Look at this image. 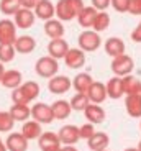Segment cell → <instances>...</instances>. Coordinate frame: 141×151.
Returning <instances> with one entry per match:
<instances>
[{"label":"cell","instance_id":"1","mask_svg":"<svg viewBox=\"0 0 141 151\" xmlns=\"http://www.w3.org/2000/svg\"><path fill=\"white\" fill-rule=\"evenodd\" d=\"M84 7V0H57V4L54 5V10H56L57 20H61L64 23L77 18V15Z\"/></svg>","mask_w":141,"mask_h":151},{"label":"cell","instance_id":"2","mask_svg":"<svg viewBox=\"0 0 141 151\" xmlns=\"http://www.w3.org/2000/svg\"><path fill=\"white\" fill-rule=\"evenodd\" d=\"M77 43L84 53H94L102 46V38H100V33L94 30H84L77 38Z\"/></svg>","mask_w":141,"mask_h":151},{"label":"cell","instance_id":"3","mask_svg":"<svg viewBox=\"0 0 141 151\" xmlns=\"http://www.w3.org/2000/svg\"><path fill=\"white\" fill-rule=\"evenodd\" d=\"M57 71H59V63H57V59H54L51 56L39 58L34 64V72L43 79H51L53 76L57 74Z\"/></svg>","mask_w":141,"mask_h":151},{"label":"cell","instance_id":"4","mask_svg":"<svg viewBox=\"0 0 141 151\" xmlns=\"http://www.w3.org/2000/svg\"><path fill=\"white\" fill-rule=\"evenodd\" d=\"M112 71H113L115 76L118 77H125V76L131 74L135 69V61L131 56L128 54H122V56L112 58V64H110Z\"/></svg>","mask_w":141,"mask_h":151},{"label":"cell","instance_id":"5","mask_svg":"<svg viewBox=\"0 0 141 151\" xmlns=\"http://www.w3.org/2000/svg\"><path fill=\"white\" fill-rule=\"evenodd\" d=\"M31 118H33L34 122L41 123V125L53 123L54 115H53V110H51V105L43 104V102L34 104V105L31 107Z\"/></svg>","mask_w":141,"mask_h":151},{"label":"cell","instance_id":"6","mask_svg":"<svg viewBox=\"0 0 141 151\" xmlns=\"http://www.w3.org/2000/svg\"><path fill=\"white\" fill-rule=\"evenodd\" d=\"M48 89H49L51 94H56V95H61L66 94L72 89V79L67 77V76H53L49 81H48Z\"/></svg>","mask_w":141,"mask_h":151},{"label":"cell","instance_id":"7","mask_svg":"<svg viewBox=\"0 0 141 151\" xmlns=\"http://www.w3.org/2000/svg\"><path fill=\"white\" fill-rule=\"evenodd\" d=\"M16 40V25L13 20H0V45H13Z\"/></svg>","mask_w":141,"mask_h":151},{"label":"cell","instance_id":"8","mask_svg":"<svg viewBox=\"0 0 141 151\" xmlns=\"http://www.w3.org/2000/svg\"><path fill=\"white\" fill-rule=\"evenodd\" d=\"M34 12L31 8H25V7H20L18 12L13 15V23L16 25V28H21V30H28L34 25Z\"/></svg>","mask_w":141,"mask_h":151},{"label":"cell","instance_id":"9","mask_svg":"<svg viewBox=\"0 0 141 151\" xmlns=\"http://www.w3.org/2000/svg\"><path fill=\"white\" fill-rule=\"evenodd\" d=\"M64 63L69 69H80L85 66V53L80 48H69L64 56Z\"/></svg>","mask_w":141,"mask_h":151},{"label":"cell","instance_id":"10","mask_svg":"<svg viewBox=\"0 0 141 151\" xmlns=\"http://www.w3.org/2000/svg\"><path fill=\"white\" fill-rule=\"evenodd\" d=\"M69 43L62 38H56V40H51L49 45H48V56L54 58V59H64L66 53L69 51Z\"/></svg>","mask_w":141,"mask_h":151},{"label":"cell","instance_id":"11","mask_svg":"<svg viewBox=\"0 0 141 151\" xmlns=\"http://www.w3.org/2000/svg\"><path fill=\"white\" fill-rule=\"evenodd\" d=\"M57 136H59L61 145H76L80 140L79 127H76V125H64L62 128H59Z\"/></svg>","mask_w":141,"mask_h":151},{"label":"cell","instance_id":"12","mask_svg":"<svg viewBox=\"0 0 141 151\" xmlns=\"http://www.w3.org/2000/svg\"><path fill=\"white\" fill-rule=\"evenodd\" d=\"M85 94H87V97H89V102H90V104H99V105L105 102V99L108 97L105 84L97 82V81L92 82V86L89 87V91L85 92Z\"/></svg>","mask_w":141,"mask_h":151},{"label":"cell","instance_id":"13","mask_svg":"<svg viewBox=\"0 0 141 151\" xmlns=\"http://www.w3.org/2000/svg\"><path fill=\"white\" fill-rule=\"evenodd\" d=\"M34 12V17L39 20H43V22H46V20H51L56 17V10H54V4L51 2V0H39L38 4H36V7L33 8Z\"/></svg>","mask_w":141,"mask_h":151},{"label":"cell","instance_id":"14","mask_svg":"<svg viewBox=\"0 0 141 151\" xmlns=\"http://www.w3.org/2000/svg\"><path fill=\"white\" fill-rule=\"evenodd\" d=\"M13 48H15L16 53L20 54H30L34 51L36 48V40L30 35H21V36H16L15 43H13Z\"/></svg>","mask_w":141,"mask_h":151},{"label":"cell","instance_id":"15","mask_svg":"<svg viewBox=\"0 0 141 151\" xmlns=\"http://www.w3.org/2000/svg\"><path fill=\"white\" fill-rule=\"evenodd\" d=\"M103 49H105V53L112 58H117V56H122L125 54V41H123L122 38H117V36H112L108 38L107 41L103 43Z\"/></svg>","mask_w":141,"mask_h":151},{"label":"cell","instance_id":"16","mask_svg":"<svg viewBox=\"0 0 141 151\" xmlns=\"http://www.w3.org/2000/svg\"><path fill=\"white\" fill-rule=\"evenodd\" d=\"M44 35L49 40H56V38H62L64 36V23L57 18H51L44 22Z\"/></svg>","mask_w":141,"mask_h":151},{"label":"cell","instance_id":"17","mask_svg":"<svg viewBox=\"0 0 141 151\" xmlns=\"http://www.w3.org/2000/svg\"><path fill=\"white\" fill-rule=\"evenodd\" d=\"M84 115L87 118V122L94 125H99V123H103L105 122V117H107V113L99 104H89L87 107L84 109Z\"/></svg>","mask_w":141,"mask_h":151},{"label":"cell","instance_id":"18","mask_svg":"<svg viewBox=\"0 0 141 151\" xmlns=\"http://www.w3.org/2000/svg\"><path fill=\"white\" fill-rule=\"evenodd\" d=\"M8 151H28V140L21 133H10L5 140Z\"/></svg>","mask_w":141,"mask_h":151},{"label":"cell","instance_id":"19","mask_svg":"<svg viewBox=\"0 0 141 151\" xmlns=\"http://www.w3.org/2000/svg\"><path fill=\"white\" fill-rule=\"evenodd\" d=\"M23 82V76L20 71H16V69H7V71L4 72V76H2V81H0V84L4 87H7V89H16V87H20Z\"/></svg>","mask_w":141,"mask_h":151},{"label":"cell","instance_id":"20","mask_svg":"<svg viewBox=\"0 0 141 151\" xmlns=\"http://www.w3.org/2000/svg\"><path fill=\"white\" fill-rule=\"evenodd\" d=\"M108 145H110V136L103 132H95L87 140V146H89V150H92V151L107 150Z\"/></svg>","mask_w":141,"mask_h":151},{"label":"cell","instance_id":"21","mask_svg":"<svg viewBox=\"0 0 141 151\" xmlns=\"http://www.w3.org/2000/svg\"><path fill=\"white\" fill-rule=\"evenodd\" d=\"M105 87H107V95L110 99H113V100H118V99H122L123 95H125V91H123V79L118 77V76H113V77L105 84Z\"/></svg>","mask_w":141,"mask_h":151},{"label":"cell","instance_id":"22","mask_svg":"<svg viewBox=\"0 0 141 151\" xmlns=\"http://www.w3.org/2000/svg\"><path fill=\"white\" fill-rule=\"evenodd\" d=\"M21 133L25 138H26L28 141L31 140H38L39 135L43 133L41 130V123H38V122H34V120H26V122H23V127H21Z\"/></svg>","mask_w":141,"mask_h":151},{"label":"cell","instance_id":"23","mask_svg":"<svg viewBox=\"0 0 141 151\" xmlns=\"http://www.w3.org/2000/svg\"><path fill=\"white\" fill-rule=\"evenodd\" d=\"M97 12L99 10H95L92 5L84 7L82 10H80V13L77 15V22H79V25L84 28V30H92V25H94V20H95Z\"/></svg>","mask_w":141,"mask_h":151},{"label":"cell","instance_id":"24","mask_svg":"<svg viewBox=\"0 0 141 151\" xmlns=\"http://www.w3.org/2000/svg\"><path fill=\"white\" fill-rule=\"evenodd\" d=\"M38 146L41 148V151L51 150V148H59V146H61V141H59L57 133L43 132L41 135H39V138H38Z\"/></svg>","mask_w":141,"mask_h":151},{"label":"cell","instance_id":"25","mask_svg":"<svg viewBox=\"0 0 141 151\" xmlns=\"http://www.w3.org/2000/svg\"><path fill=\"white\" fill-rule=\"evenodd\" d=\"M51 110H53L54 120H64V118H69L72 109H71V104L64 99L61 100H56V102L51 104Z\"/></svg>","mask_w":141,"mask_h":151},{"label":"cell","instance_id":"26","mask_svg":"<svg viewBox=\"0 0 141 151\" xmlns=\"http://www.w3.org/2000/svg\"><path fill=\"white\" fill-rule=\"evenodd\" d=\"M126 113L133 118H141V95H126L125 99Z\"/></svg>","mask_w":141,"mask_h":151},{"label":"cell","instance_id":"27","mask_svg":"<svg viewBox=\"0 0 141 151\" xmlns=\"http://www.w3.org/2000/svg\"><path fill=\"white\" fill-rule=\"evenodd\" d=\"M94 79L89 72H79L76 77H72V87L76 89V92H80V94H85L89 91V87L92 86Z\"/></svg>","mask_w":141,"mask_h":151},{"label":"cell","instance_id":"28","mask_svg":"<svg viewBox=\"0 0 141 151\" xmlns=\"http://www.w3.org/2000/svg\"><path fill=\"white\" fill-rule=\"evenodd\" d=\"M20 91H21L23 97L26 99V102L30 104L39 95V86H38V82H34V81H26V82H21Z\"/></svg>","mask_w":141,"mask_h":151},{"label":"cell","instance_id":"29","mask_svg":"<svg viewBox=\"0 0 141 151\" xmlns=\"http://www.w3.org/2000/svg\"><path fill=\"white\" fill-rule=\"evenodd\" d=\"M122 79H123V91H125V95H136V94H140L141 81L138 79V77L128 74V76H125V77H122Z\"/></svg>","mask_w":141,"mask_h":151},{"label":"cell","instance_id":"30","mask_svg":"<svg viewBox=\"0 0 141 151\" xmlns=\"http://www.w3.org/2000/svg\"><path fill=\"white\" fill-rule=\"evenodd\" d=\"M11 118L15 122H26L31 117V109L28 105H21V104H13L11 109L8 110Z\"/></svg>","mask_w":141,"mask_h":151},{"label":"cell","instance_id":"31","mask_svg":"<svg viewBox=\"0 0 141 151\" xmlns=\"http://www.w3.org/2000/svg\"><path fill=\"white\" fill-rule=\"evenodd\" d=\"M110 15L107 12H97L95 20H94V25H92V30L97 31V33H102V31H107L110 27Z\"/></svg>","mask_w":141,"mask_h":151},{"label":"cell","instance_id":"32","mask_svg":"<svg viewBox=\"0 0 141 151\" xmlns=\"http://www.w3.org/2000/svg\"><path fill=\"white\" fill-rule=\"evenodd\" d=\"M69 104H71V109L72 110H76V112H84V109L90 102H89L87 94H80V92H77V94L69 100Z\"/></svg>","mask_w":141,"mask_h":151},{"label":"cell","instance_id":"33","mask_svg":"<svg viewBox=\"0 0 141 151\" xmlns=\"http://www.w3.org/2000/svg\"><path fill=\"white\" fill-rule=\"evenodd\" d=\"M20 7H21V5H20V0H0V12H2L5 17L15 15Z\"/></svg>","mask_w":141,"mask_h":151},{"label":"cell","instance_id":"34","mask_svg":"<svg viewBox=\"0 0 141 151\" xmlns=\"http://www.w3.org/2000/svg\"><path fill=\"white\" fill-rule=\"evenodd\" d=\"M15 48H13V45H0V63H4V64H7V63H11V61L15 59Z\"/></svg>","mask_w":141,"mask_h":151},{"label":"cell","instance_id":"35","mask_svg":"<svg viewBox=\"0 0 141 151\" xmlns=\"http://www.w3.org/2000/svg\"><path fill=\"white\" fill-rule=\"evenodd\" d=\"M13 125H15V120L11 118L10 113L0 110V132H11Z\"/></svg>","mask_w":141,"mask_h":151},{"label":"cell","instance_id":"36","mask_svg":"<svg viewBox=\"0 0 141 151\" xmlns=\"http://www.w3.org/2000/svg\"><path fill=\"white\" fill-rule=\"evenodd\" d=\"M95 133V125L90 123V122H87V123H84L82 127H79V135H80V140H85L87 141L89 138H90L92 135Z\"/></svg>","mask_w":141,"mask_h":151},{"label":"cell","instance_id":"37","mask_svg":"<svg viewBox=\"0 0 141 151\" xmlns=\"http://www.w3.org/2000/svg\"><path fill=\"white\" fill-rule=\"evenodd\" d=\"M128 2L130 0H110V5L120 13H126L128 10Z\"/></svg>","mask_w":141,"mask_h":151},{"label":"cell","instance_id":"38","mask_svg":"<svg viewBox=\"0 0 141 151\" xmlns=\"http://www.w3.org/2000/svg\"><path fill=\"white\" fill-rule=\"evenodd\" d=\"M126 13L141 15V0H130L128 2V10H126Z\"/></svg>","mask_w":141,"mask_h":151},{"label":"cell","instance_id":"39","mask_svg":"<svg viewBox=\"0 0 141 151\" xmlns=\"http://www.w3.org/2000/svg\"><path fill=\"white\" fill-rule=\"evenodd\" d=\"M92 7L99 12H105L110 7V0H92Z\"/></svg>","mask_w":141,"mask_h":151},{"label":"cell","instance_id":"40","mask_svg":"<svg viewBox=\"0 0 141 151\" xmlns=\"http://www.w3.org/2000/svg\"><path fill=\"white\" fill-rule=\"evenodd\" d=\"M131 40H133L135 43H141V23H138V27L133 30V33H131Z\"/></svg>","mask_w":141,"mask_h":151},{"label":"cell","instance_id":"41","mask_svg":"<svg viewBox=\"0 0 141 151\" xmlns=\"http://www.w3.org/2000/svg\"><path fill=\"white\" fill-rule=\"evenodd\" d=\"M38 2H39V0H20V5L25 7V8H31V10H33Z\"/></svg>","mask_w":141,"mask_h":151},{"label":"cell","instance_id":"42","mask_svg":"<svg viewBox=\"0 0 141 151\" xmlns=\"http://www.w3.org/2000/svg\"><path fill=\"white\" fill-rule=\"evenodd\" d=\"M61 151H79L74 145H64V146H61Z\"/></svg>","mask_w":141,"mask_h":151},{"label":"cell","instance_id":"43","mask_svg":"<svg viewBox=\"0 0 141 151\" xmlns=\"http://www.w3.org/2000/svg\"><path fill=\"white\" fill-rule=\"evenodd\" d=\"M0 151H8L7 146H5V143L2 141V138H0Z\"/></svg>","mask_w":141,"mask_h":151},{"label":"cell","instance_id":"44","mask_svg":"<svg viewBox=\"0 0 141 151\" xmlns=\"http://www.w3.org/2000/svg\"><path fill=\"white\" fill-rule=\"evenodd\" d=\"M5 72V68H4V63H0V81H2V76Z\"/></svg>","mask_w":141,"mask_h":151},{"label":"cell","instance_id":"45","mask_svg":"<svg viewBox=\"0 0 141 151\" xmlns=\"http://www.w3.org/2000/svg\"><path fill=\"white\" fill-rule=\"evenodd\" d=\"M44 151H61V146L59 148H51V150H44Z\"/></svg>","mask_w":141,"mask_h":151},{"label":"cell","instance_id":"46","mask_svg":"<svg viewBox=\"0 0 141 151\" xmlns=\"http://www.w3.org/2000/svg\"><path fill=\"white\" fill-rule=\"evenodd\" d=\"M125 151H138V148H126Z\"/></svg>","mask_w":141,"mask_h":151},{"label":"cell","instance_id":"47","mask_svg":"<svg viewBox=\"0 0 141 151\" xmlns=\"http://www.w3.org/2000/svg\"><path fill=\"white\" fill-rule=\"evenodd\" d=\"M136 148H138V151H141V140H140V143H138V146H136Z\"/></svg>","mask_w":141,"mask_h":151},{"label":"cell","instance_id":"48","mask_svg":"<svg viewBox=\"0 0 141 151\" xmlns=\"http://www.w3.org/2000/svg\"><path fill=\"white\" fill-rule=\"evenodd\" d=\"M102 151H108V150H102Z\"/></svg>","mask_w":141,"mask_h":151},{"label":"cell","instance_id":"49","mask_svg":"<svg viewBox=\"0 0 141 151\" xmlns=\"http://www.w3.org/2000/svg\"><path fill=\"white\" fill-rule=\"evenodd\" d=\"M140 128H141V123H140Z\"/></svg>","mask_w":141,"mask_h":151},{"label":"cell","instance_id":"50","mask_svg":"<svg viewBox=\"0 0 141 151\" xmlns=\"http://www.w3.org/2000/svg\"><path fill=\"white\" fill-rule=\"evenodd\" d=\"M140 95H141V91H140Z\"/></svg>","mask_w":141,"mask_h":151}]
</instances>
